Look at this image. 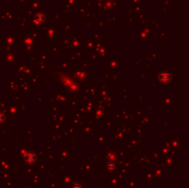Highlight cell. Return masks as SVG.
Returning <instances> with one entry per match:
<instances>
[{"label":"cell","mask_w":189,"mask_h":188,"mask_svg":"<svg viewBox=\"0 0 189 188\" xmlns=\"http://www.w3.org/2000/svg\"><path fill=\"white\" fill-rule=\"evenodd\" d=\"M4 121H5V115H4L3 112H0V124L4 123Z\"/></svg>","instance_id":"obj_5"},{"label":"cell","mask_w":189,"mask_h":188,"mask_svg":"<svg viewBox=\"0 0 189 188\" xmlns=\"http://www.w3.org/2000/svg\"><path fill=\"white\" fill-rule=\"evenodd\" d=\"M24 161L28 164H33V163L36 162V161H37V156L33 152H28L24 156Z\"/></svg>","instance_id":"obj_1"},{"label":"cell","mask_w":189,"mask_h":188,"mask_svg":"<svg viewBox=\"0 0 189 188\" xmlns=\"http://www.w3.org/2000/svg\"><path fill=\"white\" fill-rule=\"evenodd\" d=\"M106 167H107V170H109V171H111L116 170V164L113 163V162H109V163H107Z\"/></svg>","instance_id":"obj_4"},{"label":"cell","mask_w":189,"mask_h":188,"mask_svg":"<svg viewBox=\"0 0 189 188\" xmlns=\"http://www.w3.org/2000/svg\"><path fill=\"white\" fill-rule=\"evenodd\" d=\"M159 78H160V80H161L162 82L163 83H167L170 81L172 76H171V73L170 72H167V71H163L162 72L161 74L159 75Z\"/></svg>","instance_id":"obj_2"},{"label":"cell","mask_w":189,"mask_h":188,"mask_svg":"<svg viewBox=\"0 0 189 188\" xmlns=\"http://www.w3.org/2000/svg\"><path fill=\"white\" fill-rule=\"evenodd\" d=\"M34 20H35V22H36V23H38V24L42 23L43 21L45 20V14H43V13L39 12V13H37L36 15H35Z\"/></svg>","instance_id":"obj_3"}]
</instances>
